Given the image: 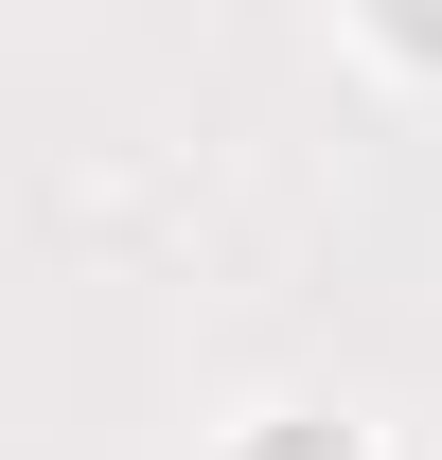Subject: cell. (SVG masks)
Segmentation results:
<instances>
[{"mask_svg":"<svg viewBox=\"0 0 442 460\" xmlns=\"http://www.w3.org/2000/svg\"><path fill=\"white\" fill-rule=\"evenodd\" d=\"M389 36H407V54H442V0H389Z\"/></svg>","mask_w":442,"mask_h":460,"instance_id":"6da1fadb","label":"cell"},{"mask_svg":"<svg viewBox=\"0 0 442 460\" xmlns=\"http://www.w3.org/2000/svg\"><path fill=\"white\" fill-rule=\"evenodd\" d=\"M266 460H354V443H319V425H283V443H266Z\"/></svg>","mask_w":442,"mask_h":460,"instance_id":"7a4b0ae2","label":"cell"}]
</instances>
